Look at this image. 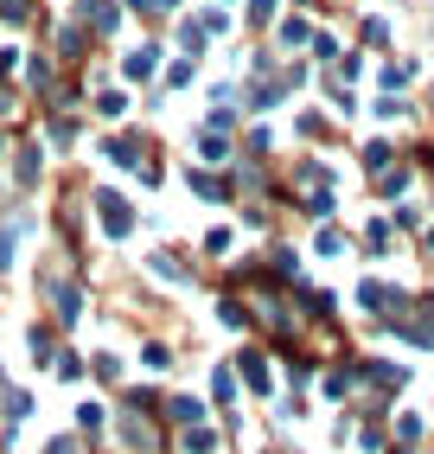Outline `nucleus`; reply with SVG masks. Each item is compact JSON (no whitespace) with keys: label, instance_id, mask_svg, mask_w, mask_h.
I'll use <instances>...</instances> for the list:
<instances>
[{"label":"nucleus","instance_id":"obj_1","mask_svg":"<svg viewBox=\"0 0 434 454\" xmlns=\"http://www.w3.org/2000/svg\"><path fill=\"white\" fill-rule=\"evenodd\" d=\"M89 205H97V224H103V237H135V205L121 199L115 186H89Z\"/></svg>","mask_w":434,"mask_h":454},{"label":"nucleus","instance_id":"obj_2","mask_svg":"<svg viewBox=\"0 0 434 454\" xmlns=\"http://www.w3.org/2000/svg\"><path fill=\"white\" fill-rule=\"evenodd\" d=\"M71 20L89 26V39H115L121 20H128V7H121V0H71Z\"/></svg>","mask_w":434,"mask_h":454},{"label":"nucleus","instance_id":"obj_3","mask_svg":"<svg viewBox=\"0 0 434 454\" xmlns=\"http://www.w3.org/2000/svg\"><path fill=\"white\" fill-rule=\"evenodd\" d=\"M160 39H141L135 51H121V77H128V83H153V77H160Z\"/></svg>","mask_w":434,"mask_h":454},{"label":"nucleus","instance_id":"obj_4","mask_svg":"<svg viewBox=\"0 0 434 454\" xmlns=\"http://www.w3.org/2000/svg\"><path fill=\"white\" fill-rule=\"evenodd\" d=\"M185 186H192L198 199H217V205H224V199H236V179H224L217 167H185Z\"/></svg>","mask_w":434,"mask_h":454},{"label":"nucleus","instance_id":"obj_5","mask_svg":"<svg viewBox=\"0 0 434 454\" xmlns=\"http://www.w3.org/2000/svg\"><path fill=\"white\" fill-rule=\"evenodd\" d=\"M314 45V20L306 13H282L275 20V51H306Z\"/></svg>","mask_w":434,"mask_h":454},{"label":"nucleus","instance_id":"obj_6","mask_svg":"<svg viewBox=\"0 0 434 454\" xmlns=\"http://www.w3.org/2000/svg\"><path fill=\"white\" fill-rule=\"evenodd\" d=\"M51 39H58V51H51V58H65V65H83L89 45H97V39H89V26H77V20H65Z\"/></svg>","mask_w":434,"mask_h":454},{"label":"nucleus","instance_id":"obj_7","mask_svg":"<svg viewBox=\"0 0 434 454\" xmlns=\"http://www.w3.org/2000/svg\"><path fill=\"white\" fill-rule=\"evenodd\" d=\"M39 173H45V147H39V141H19V154H13V186L33 192Z\"/></svg>","mask_w":434,"mask_h":454},{"label":"nucleus","instance_id":"obj_8","mask_svg":"<svg viewBox=\"0 0 434 454\" xmlns=\"http://www.w3.org/2000/svg\"><path fill=\"white\" fill-rule=\"evenodd\" d=\"M192 147H198V160H205V167H230V135H224V129H211V122H205V129L192 135Z\"/></svg>","mask_w":434,"mask_h":454},{"label":"nucleus","instance_id":"obj_9","mask_svg":"<svg viewBox=\"0 0 434 454\" xmlns=\"http://www.w3.org/2000/svg\"><path fill=\"white\" fill-rule=\"evenodd\" d=\"M0 26H39V33H45L51 13L39 7V0H0Z\"/></svg>","mask_w":434,"mask_h":454},{"label":"nucleus","instance_id":"obj_10","mask_svg":"<svg viewBox=\"0 0 434 454\" xmlns=\"http://www.w3.org/2000/svg\"><path fill=\"white\" fill-rule=\"evenodd\" d=\"M173 45H179V58H205V45H211V33H205V26H198V20H179V26H173Z\"/></svg>","mask_w":434,"mask_h":454},{"label":"nucleus","instance_id":"obj_11","mask_svg":"<svg viewBox=\"0 0 434 454\" xmlns=\"http://www.w3.org/2000/svg\"><path fill=\"white\" fill-rule=\"evenodd\" d=\"M243 20H250V33H275V20H282V0H250V7H243Z\"/></svg>","mask_w":434,"mask_h":454},{"label":"nucleus","instance_id":"obj_12","mask_svg":"<svg viewBox=\"0 0 434 454\" xmlns=\"http://www.w3.org/2000/svg\"><path fill=\"white\" fill-rule=\"evenodd\" d=\"M147 269H153V276H167V282H192V269H185L173 250H153V256H147Z\"/></svg>","mask_w":434,"mask_h":454},{"label":"nucleus","instance_id":"obj_13","mask_svg":"<svg viewBox=\"0 0 434 454\" xmlns=\"http://www.w3.org/2000/svg\"><path fill=\"white\" fill-rule=\"evenodd\" d=\"M236 365H243V378H250V390H256V397H268V358H262V352H243Z\"/></svg>","mask_w":434,"mask_h":454},{"label":"nucleus","instance_id":"obj_14","mask_svg":"<svg viewBox=\"0 0 434 454\" xmlns=\"http://www.w3.org/2000/svg\"><path fill=\"white\" fill-rule=\"evenodd\" d=\"M192 77H198V58H173V65L160 71V83H167V90H185Z\"/></svg>","mask_w":434,"mask_h":454},{"label":"nucleus","instance_id":"obj_15","mask_svg":"<svg viewBox=\"0 0 434 454\" xmlns=\"http://www.w3.org/2000/svg\"><path fill=\"white\" fill-rule=\"evenodd\" d=\"M358 39H364V45H390V20H384V13H364V20H358Z\"/></svg>","mask_w":434,"mask_h":454},{"label":"nucleus","instance_id":"obj_16","mask_svg":"<svg viewBox=\"0 0 434 454\" xmlns=\"http://www.w3.org/2000/svg\"><path fill=\"white\" fill-rule=\"evenodd\" d=\"M97 115L103 122H121V115H128V97H121V90H97Z\"/></svg>","mask_w":434,"mask_h":454},{"label":"nucleus","instance_id":"obj_17","mask_svg":"<svg viewBox=\"0 0 434 454\" xmlns=\"http://www.w3.org/2000/svg\"><path fill=\"white\" fill-rule=\"evenodd\" d=\"M198 26H205L211 39H217V33H230V7H224V0H211V7L198 13Z\"/></svg>","mask_w":434,"mask_h":454},{"label":"nucleus","instance_id":"obj_18","mask_svg":"<svg viewBox=\"0 0 434 454\" xmlns=\"http://www.w3.org/2000/svg\"><path fill=\"white\" fill-rule=\"evenodd\" d=\"M167 416H173V422H205V403H198V397H173Z\"/></svg>","mask_w":434,"mask_h":454},{"label":"nucleus","instance_id":"obj_19","mask_svg":"<svg viewBox=\"0 0 434 454\" xmlns=\"http://www.w3.org/2000/svg\"><path fill=\"white\" fill-rule=\"evenodd\" d=\"M390 160H396V147H390V141H370V147H364V173H384Z\"/></svg>","mask_w":434,"mask_h":454},{"label":"nucleus","instance_id":"obj_20","mask_svg":"<svg viewBox=\"0 0 434 454\" xmlns=\"http://www.w3.org/2000/svg\"><path fill=\"white\" fill-rule=\"evenodd\" d=\"M364 250H370V256H384V250H390V218H370V231H364Z\"/></svg>","mask_w":434,"mask_h":454},{"label":"nucleus","instance_id":"obj_21","mask_svg":"<svg viewBox=\"0 0 434 454\" xmlns=\"http://www.w3.org/2000/svg\"><path fill=\"white\" fill-rule=\"evenodd\" d=\"M185 454H217V435L211 429H185Z\"/></svg>","mask_w":434,"mask_h":454},{"label":"nucleus","instance_id":"obj_22","mask_svg":"<svg viewBox=\"0 0 434 454\" xmlns=\"http://www.w3.org/2000/svg\"><path fill=\"white\" fill-rule=\"evenodd\" d=\"M217 320L224 326H250V308H243V301H217Z\"/></svg>","mask_w":434,"mask_h":454},{"label":"nucleus","instance_id":"obj_23","mask_svg":"<svg viewBox=\"0 0 434 454\" xmlns=\"http://www.w3.org/2000/svg\"><path fill=\"white\" fill-rule=\"evenodd\" d=\"M211 390H217V403H230V397H236V372H230V365H217Z\"/></svg>","mask_w":434,"mask_h":454},{"label":"nucleus","instance_id":"obj_24","mask_svg":"<svg viewBox=\"0 0 434 454\" xmlns=\"http://www.w3.org/2000/svg\"><path fill=\"white\" fill-rule=\"evenodd\" d=\"M205 256H230V231H224V224L205 231Z\"/></svg>","mask_w":434,"mask_h":454},{"label":"nucleus","instance_id":"obj_25","mask_svg":"<svg viewBox=\"0 0 434 454\" xmlns=\"http://www.w3.org/2000/svg\"><path fill=\"white\" fill-rule=\"evenodd\" d=\"M345 244H352V237H345V231H332V224L320 231V256H338V250H345Z\"/></svg>","mask_w":434,"mask_h":454},{"label":"nucleus","instance_id":"obj_26","mask_svg":"<svg viewBox=\"0 0 434 454\" xmlns=\"http://www.w3.org/2000/svg\"><path fill=\"white\" fill-rule=\"evenodd\" d=\"M13 109H19V97H13L7 83H0V115H13Z\"/></svg>","mask_w":434,"mask_h":454},{"label":"nucleus","instance_id":"obj_27","mask_svg":"<svg viewBox=\"0 0 434 454\" xmlns=\"http://www.w3.org/2000/svg\"><path fill=\"white\" fill-rule=\"evenodd\" d=\"M326 7V0H294V13H320Z\"/></svg>","mask_w":434,"mask_h":454},{"label":"nucleus","instance_id":"obj_28","mask_svg":"<svg viewBox=\"0 0 434 454\" xmlns=\"http://www.w3.org/2000/svg\"><path fill=\"white\" fill-rule=\"evenodd\" d=\"M428 250H434V231H428Z\"/></svg>","mask_w":434,"mask_h":454},{"label":"nucleus","instance_id":"obj_29","mask_svg":"<svg viewBox=\"0 0 434 454\" xmlns=\"http://www.w3.org/2000/svg\"><path fill=\"white\" fill-rule=\"evenodd\" d=\"M224 7H230V0H224Z\"/></svg>","mask_w":434,"mask_h":454},{"label":"nucleus","instance_id":"obj_30","mask_svg":"<svg viewBox=\"0 0 434 454\" xmlns=\"http://www.w3.org/2000/svg\"><path fill=\"white\" fill-rule=\"evenodd\" d=\"M428 103H434V97H428Z\"/></svg>","mask_w":434,"mask_h":454}]
</instances>
